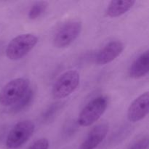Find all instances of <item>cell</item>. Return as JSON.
<instances>
[{"mask_svg": "<svg viewBox=\"0 0 149 149\" xmlns=\"http://www.w3.org/2000/svg\"><path fill=\"white\" fill-rule=\"evenodd\" d=\"M39 39L32 33H23L13 38L6 48V55L12 61L24 58L33 49Z\"/></svg>", "mask_w": 149, "mask_h": 149, "instance_id": "1", "label": "cell"}, {"mask_svg": "<svg viewBox=\"0 0 149 149\" xmlns=\"http://www.w3.org/2000/svg\"><path fill=\"white\" fill-rule=\"evenodd\" d=\"M30 81L26 78H17L5 84L0 91V104L10 106L15 104L29 90Z\"/></svg>", "mask_w": 149, "mask_h": 149, "instance_id": "2", "label": "cell"}, {"mask_svg": "<svg viewBox=\"0 0 149 149\" xmlns=\"http://www.w3.org/2000/svg\"><path fill=\"white\" fill-rule=\"evenodd\" d=\"M108 107V98L98 96L90 100L81 111L77 123L81 127H89L97 122Z\"/></svg>", "mask_w": 149, "mask_h": 149, "instance_id": "3", "label": "cell"}, {"mask_svg": "<svg viewBox=\"0 0 149 149\" xmlns=\"http://www.w3.org/2000/svg\"><path fill=\"white\" fill-rule=\"evenodd\" d=\"M79 74L76 70H69L61 75L52 87V96L55 99H63L69 96L78 87Z\"/></svg>", "mask_w": 149, "mask_h": 149, "instance_id": "4", "label": "cell"}, {"mask_svg": "<svg viewBox=\"0 0 149 149\" xmlns=\"http://www.w3.org/2000/svg\"><path fill=\"white\" fill-rule=\"evenodd\" d=\"M34 130L35 125L32 121L19 122L9 132L6 140V146L10 149L20 148L32 136Z\"/></svg>", "mask_w": 149, "mask_h": 149, "instance_id": "5", "label": "cell"}, {"mask_svg": "<svg viewBox=\"0 0 149 149\" xmlns=\"http://www.w3.org/2000/svg\"><path fill=\"white\" fill-rule=\"evenodd\" d=\"M81 23L79 20H70L58 29L53 37V45L57 48L69 46L79 36Z\"/></svg>", "mask_w": 149, "mask_h": 149, "instance_id": "6", "label": "cell"}, {"mask_svg": "<svg viewBox=\"0 0 149 149\" xmlns=\"http://www.w3.org/2000/svg\"><path fill=\"white\" fill-rule=\"evenodd\" d=\"M149 110V93H143L133 100L127 111V118L130 122H137L147 116Z\"/></svg>", "mask_w": 149, "mask_h": 149, "instance_id": "7", "label": "cell"}, {"mask_svg": "<svg viewBox=\"0 0 149 149\" xmlns=\"http://www.w3.org/2000/svg\"><path fill=\"white\" fill-rule=\"evenodd\" d=\"M124 49L125 45L120 41L115 40L109 42L99 51L96 55V64L103 65L112 62L122 54Z\"/></svg>", "mask_w": 149, "mask_h": 149, "instance_id": "8", "label": "cell"}, {"mask_svg": "<svg viewBox=\"0 0 149 149\" xmlns=\"http://www.w3.org/2000/svg\"><path fill=\"white\" fill-rule=\"evenodd\" d=\"M109 126L107 124L102 123L95 126L81 144V149H95L97 148L107 135Z\"/></svg>", "mask_w": 149, "mask_h": 149, "instance_id": "9", "label": "cell"}, {"mask_svg": "<svg viewBox=\"0 0 149 149\" xmlns=\"http://www.w3.org/2000/svg\"><path fill=\"white\" fill-rule=\"evenodd\" d=\"M149 71L148 50L143 52L134 61L129 69V75L131 78L140 79L148 74Z\"/></svg>", "mask_w": 149, "mask_h": 149, "instance_id": "10", "label": "cell"}, {"mask_svg": "<svg viewBox=\"0 0 149 149\" xmlns=\"http://www.w3.org/2000/svg\"><path fill=\"white\" fill-rule=\"evenodd\" d=\"M135 3V1L134 0H113L108 5L106 14L111 17H119L129 11L133 7Z\"/></svg>", "mask_w": 149, "mask_h": 149, "instance_id": "11", "label": "cell"}, {"mask_svg": "<svg viewBox=\"0 0 149 149\" xmlns=\"http://www.w3.org/2000/svg\"><path fill=\"white\" fill-rule=\"evenodd\" d=\"M33 97H34L33 90H32L31 89H29L24 96L21 99H20L15 104L13 105V107L10 109V112L13 113H17L26 110L28 106H30V104L33 101Z\"/></svg>", "mask_w": 149, "mask_h": 149, "instance_id": "12", "label": "cell"}, {"mask_svg": "<svg viewBox=\"0 0 149 149\" xmlns=\"http://www.w3.org/2000/svg\"><path fill=\"white\" fill-rule=\"evenodd\" d=\"M47 6L48 4L47 1H37L34 3L29 10V15H28L29 19L35 20L40 17L46 11Z\"/></svg>", "mask_w": 149, "mask_h": 149, "instance_id": "13", "label": "cell"}, {"mask_svg": "<svg viewBox=\"0 0 149 149\" xmlns=\"http://www.w3.org/2000/svg\"><path fill=\"white\" fill-rule=\"evenodd\" d=\"M61 105L62 103H57L52 104L46 110V111L44 113L42 118H43L44 122H49V121L52 120L54 117H55V115L57 114L58 111L61 110Z\"/></svg>", "mask_w": 149, "mask_h": 149, "instance_id": "14", "label": "cell"}, {"mask_svg": "<svg viewBox=\"0 0 149 149\" xmlns=\"http://www.w3.org/2000/svg\"><path fill=\"white\" fill-rule=\"evenodd\" d=\"M49 141L47 138H40L35 141L28 149H48Z\"/></svg>", "mask_w": 149, "mask_h": 149, "instance_id": "15", "label": "cell"}, {"mask_svg": "<svg viewBox=\"0 0 149 149\" xmlns=\"http://www.w3.org/2000/svg\"><path fill=\"white\" fill-rule=\"evenodd\" d=\"M148 137H145L136 141L129 149H148Z\"/></svg>", "mask_w": 149, "mask_h": 149, "instance_id": "16", "label": "cell"}]
</instances>
